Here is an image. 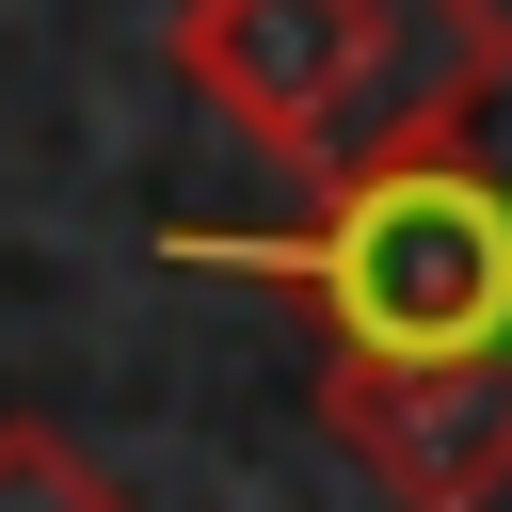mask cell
Listing matches in <instances>:
<instances>
[{"mask_svg":"<svg viewBox=\"0 0 512 512\" xmlns=\"http://www.w3.org/2000/svg\"><path fill=\"white\" fill-rule=\"evenodd\" d=\"M176 256L304 304L320 368H480V352H512V176L480 144L320 176L304 224H176Z\"/></svg>","mask_w":512,"mask_h":512,"instance_id":"6da1fadb","label":"cell"},{"mask_svg":"<svg viewBox=\"0 0 512 512\" xmlns=\"http://www.w3.org/2000/svg\"><path fill=\"white\" fill-rule=\"evenodd\" d=\"M160 48L288 176H368V160H416V144H480V112L512 96V16L496 0H176Z\"/></svg>","mask_w":512,"mask_h":512,"instance_id":"7a4b0ae2","label":"cell"},{"mask_svg":"<svg viewBox=\"0 0 512 512\" xmlns=\"http://www.w3.org/2000/svg\"><path fill=\"white\" fill-rule=\"evenodd\" d=\"M320 432L400 512H496L512 496V352H480V368H320Z\"/></svg>","mask_w":512,"mask_h":512,"instance_id":"3957f363","label":"cell"},{"mask_svg":"<svg viewBox=\"0 0 512 512\" xmlns=\"http://www.w3.org/2000/svg\"><path fill=\"white\" fill-rule=\"evenodd\" d=\"M0 512H128V480H112L80 432H48V416H0Z\"/></svg>","mask_w":512,"mask_h":512,"instance_id":"277c9868","label":"cell"}]
</instances>
